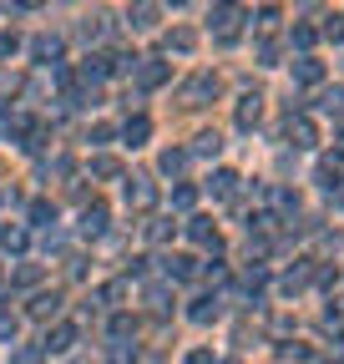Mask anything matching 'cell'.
Here are the masks:
<instances>
[{
	"label": "cell",
	"mask_w": 344,
	"mask_h": 364,
	"mask_svg": "<svg viewBox=\"0 0 344 364\" xmlns=\"http://www.w3.org/2000/svg\"><path fill=\"white\" fill-rule=\"evenodd\" d=\"M16 46H21L16 36H0V56H11V51H16Z\"/></svg>",
	"instance_id": "f546056e"
},
{
	"label": "cell",
	"mask_w": 344,
	"mask_h": 364,
	"mask_svg": "<svg viewBox=\"0 0 344 364\" xmlns=\"http://www.w3.org/2000/svg\"><path fill=\"white\" fill-rule=\"evenodd\" d=\"M289 142H294V147H314V142H319L314 122H309V117H289Z\"/></svg>",
	"instance_id": "3957f363"
},
{
	"label": "cell",
	"mask_w": 344,
	"mask_h": 364,
	"mask_svg": "<svg viewBox=\"0 0 344 364\" xmlns=\"http://www.w3.org/2000/svg\"><path fill=\"white\" fill-rule=\"evenodd\" d=\"M147 136H152V122H147V117H132V122H127V147H142Z\"/></svg>",
	"instance_id": "4fadbf2b"
},
{
	"label": "cell",
	"mask_w": 344,
	"mask_h": 364,
	"mask_svg": "<svg viewBox=\"0 0 344 364\" xmlns=\"http://www.w3.org/2000/svg\"><path fill=\"white\" fill-rule=\"evenodd\" d=\"M294 46H304V51H309V46H314V31H309V26H294Z\"/></svg>",
	"instance_id": "4316f807"
},
{
	"label": "cell",
	"mask_w": 344,
	"mask_h": 364,
	"mask_svg": "<svg viewBox=\"0 0 344 364\" xmlns=\"http://www.w3.org/2000/svg\"><path fill=\"white\" fill-rule=\"evenodd\" d=\"M188 364H213V354H208V349H193V354H188Z\"/></svg>",
	"instance_id": "4dcf8cb0"
},
{
	"label": "cell",
	"mask_w": 344,
	"mask_h": 364,
	"mask_svg": "<svg viewBox=\"0 0 344 364\" xmlns=\"http://www.w3.org/2000/svg\"><path fill=\"white\" fill-rule=\"evenodd\" d=\"M0 334L16 339V314H6V309H0Z\"/></svg>",
	"instance_id": "83f0119b"
},
{
	"label": "cell",
	"mask_w": 344,
	"mask_h": 364,
	"mask_svg": "<svg viewBox=\"0 0 344 364\" xmlns=\"http://www.w3.org/2000/svg\"><path fill=\"white\" fill-rule=\"evenodd\" d=\"M319 76H324V66H319L314 56H299V61H294V81H304V86H314Z\"/></svg>",
	"instance_id": "30bf717a"
},
{
	"label": "cell",
	"mask_w": 344,
	"mask_h": 364,
	"mask_svg": "<svg viewBox=\"0 0 344 364\" xmlns=\"http://www.w3.org/2000/svg\"><path fill=\"white\" fill-rule=\"evenodd\" d=\"M31 56H36L41 66H56V61H61V36H36V41H31Z\"/></svg>",
	"instance_id": "6da1fadb"
},
{
	"label": "cell",
	"mask_w": 344,
	"mask_h": 364,
	"mask_svg": "<svg viewBox=\"0 0 344 364\" xmlns=\"http://www.w3.org/2000/svg\"><path fill=\"white\" fill-rule=\"evenodd\" d=\"M258 61L274 66V61H279V46H274V41H258Z\"/></svg>",
	"instance_id": "cb8c5ba5"
},
{
	"label": "cell",
	"mask_w": 344,
	"mask_h": 364,
	"mask_svg": "<svg viewBox=\"0 0 344 364\" xmlns=\"http://www.w3.org/2000/svg\"><path fill=\"white\" fill-rule=\"evenodd\" d=\"M339 152H344V136H339Z\"/></svg>",
	"instance_id": "d6a6232c"
},
{
	"label": "cell",
	"mask_w": 344,
	"mask_h": 364,
	"mask_svg": "<svg viewBox=\"0 0 344 364\" xmlns=\"http://www.w3.org/2000/svg\"><path fill=\"white\" fill-rule=\"evenodd\" d=\"M188 238L203 243V248H218V228H213V218H193L188 223Z\"/></svg>",
	"instance_id": "8992f818"
},
{
	"label": "cell",
	"mask_w": 344,
	"mask_h": 364,
	"mask_svg": "<svg viewBox=\"0 0 344 364\" xmlns=\"http://www.w3.org/2000/svg\"><path fill=\"white\" fill-rule=\"evenodd\" d=\"M172 51H193V31H178V36H172Z\"/></svg>",
	"instance_id": "f1b7e54d"
},
{
	"label": "cell",
	"mask_w": 344,
	"mask_h": 364,
	"mask_svg": "<svg viewBox=\"0 0 344 364\" xmlns=\"http://www.w3.org/2000/svg\"><path fill=\"white\" fill-rule=\"evenodd\" d=\"M11 284H16V289H31V284H41V268H36V263H21Z\"/></svg>",
	"instance_id": "2e32d148"
},
{
	"label": "cell",
	"mask_w": 344,
	"mask_h": 364,
	"mask_svg": "<svg viewBox=\"0 0 344 364\" xmlns=\"http://www.w3.org/2000/svg\"><path fill=\"white\" fill-rule=\"evenodd\" d=\"M319 112H329V117H344V86L324 91V97H319Z\"/></svg>",
	"instance_id": "5bb4252c"
},
{
	"label": "cell",
	"mask_w": 344,
	"mask_h": 364,
	"mask_svg": "<svg viewBox=\"0 0 344 364\" xmlns=\"http://www.w3.org/2000/svg\"><path fill=\"white\" fill-rule=\"evenodd\" d=\"M31 223H41V228H46V223H56V208H51L46 198H36V203H31Z\"/></svg>",
	"instance_id": "9a60e30c"
},
{
	"label": "cell",
	"mask_w": 344,
	"mask_h": 364,
	"mask_svg": "<svg viewBox=\"0 0 344 364\" xmlns=\"http://www.w3.org/2000/svg\"><path fill=\"white\" fill-rule=\"evenodd\" d=\"M112 364H137V349H127V344H117V349H112Z\"/></svg>",
	"instance_id": "484cf974"
},
{
	"label": "cell",
	"mask_w": 344,
	"mask_h": 364,
	"mask_svg": "<svg viewBox=\"0 0 344 364\" xmlns=\"http://www.w3.org/2000/svg\"><path fill=\"white\" fill-rule=\"evenodd\" d=\"M193 203H198L193 188H172V208H193Z\"/></svg>",
	"instance_id": "603a6c76"
},
{
	"label": "cell",
	"mask_w": 344,
	"mask_h": 364,
	"mask_svg": "<svg viewBox=\"0 0 344 364\" xmlns=\"http://www.w3.org/2000/svg\"><path fill=\"white\" fill-rule=\"evenodd\" d=\"M172 233H178V228H172V223H167V218H157V223H152V228H147V238H152V243H167V238H172Z\"/></svg>",
	"instance_id": "d6986e66"
},
{
	"label": "cell",
	"mask_w": 344,
	"mask_h": 364,
	"mask_svg": "<svg viewBox=\"0 0 344 364\" xmlns=\"http://www.w3.org/2000/svg\"><path fill=\"white\" fill-rule=\"evenodd\" d=\"M218 147H223L218 132H203V136H198V152H203V157H218Z\"/></svg>",
	"instance_id": "ac0fdd59"
},
{
	"label": "cell",
	"mask_w": 344,
	"mask_h": 364,
	"mask_svg": "<svg viewBox=\"0 0 344 364\" xmlns=\"http://www.w3.org/2000/svg\"><path fill=\"white\" fill-rule=\"evenodd\" d=\"M258 112H264V97L253 91V97H243V102H238V127H253V122H258Z\"/></svg>",
	"instance_id": "7c38bea8"
},
{
	"label": "cell",
	"mask_w": 344,
	"mask_h": 364,
	"mask_svg": "<svg viewBox=\"0 0 344 364\" xmlns=\"http://www.w3.org/2000/svg\"><path fill=\"white\" fill-rule=\"evenodd\" d=\"M188 162V152H162V172H178Z\"/></svg>",
	"instance_id": "d4e9b609"
},
{
	"label": "cell",
	"mask_w": 344,
	"mask_h": 364,
	"mask_svg": "<svg viewBox=\"0 0 344 364\" xmlns=\"http://www.w3.org/2000/svg\"><path fill=\"white\" fill-rule=\"evenodd\" d=\"M152 203H157V188H152L147 177H132V182H127V208H152Z\"/></svg>",
	"instance_id": "7a4b0ae2"
},
{
	"label": "cell",
	"mask_w": 344,
	"mask_h": 364,
	"mask_svg": "<svg viewBox=\"0 0 344 364\" xmlns=\"http://www.w3.org/2000/svg\"><path fill=\"white\" fill-rule=\"evenodd\" d=\"M71 364H86V359H71Z\"/></svg>",
	"instance_id": "836d02e7"
},
{
	"label": "cell",
	"mask_w": 344,
	"mask_h": 364,
	"mask_svg": "<svg viewBox=\"0 0 344 364\" xmlns=\"http://www.w3.org/2000/svg\"><path fill=\"white\" fill-rule=\"evenodd\" d=\"M162 273H167V279H193V273H198V258H188V253H172V258H162Z\"/></svg>",
	"instance_id": "277c9868"
},
{
	"label": "cell",
	"mask_w": 344,
	"mask_h": 364,
	"mask_svg": "<svg viewBox=\"0 0 344 364\" xmlns=\"http://www.w3.org/2000/svg\"><path fill=\"white\" fill-rule=\"evenodd\" d=\"M26 314H31V318H56V314H61V294H36Z\"/></svg>",
	"instance_id": "52a82bcc"
},
{
	"label": "cell",
	"mask_w": 344,
	"mask_h": 364,
	"mask_svg": "<svg viewBox=\"0 0 344 364\" xmlns=\"http://www.w3.org/2000/svg\"><path fill=\"white\" fill-rule=\"evenodd\" d=\"M193 318H198V324H213V318H218V304H213V299H198Z\"/></svg>",
	"instance_id": "ffe728a7"
},
{
	"label": "cell",
	"mask_w": 344,
	"mask_h": 364,
	"mask_svg": "<svg viewBox=\"0 0 344 364\" xmlns=\"http://www.w3.org/2000/svg\"><path fill=\"white\" fill-rule=\"evenodd\" d=\"M0 127H11V102H0Z\"/></svg>",
	"instance_id": "1f68e13d"
},
{
	"label": "cell",
	"mask_w": 344,
	"mask_h": 364,
	"mask_svg": "<svg viewBox=\"0 0 344 364\" xmlns=\"http://www.w3.org/2000/svg\"><path fill=\"white\" fill-rule=\"evenodd\" d=\"M92 172H97V177H117L122 167H117V157H97V162H92Z\"/></svg>",
	"instance_id": "7402d4cb"
},
{
	"label": "cell",
	"mask_w": 344,
	"mask_h": 364,
	"mask_svg": "<svg viewBox=\"0 0 344 364\" xmlns=\"http://www.w3.org/2000/svg\"><path fill=\"white\" fill-rule=\"evenodd\" d=\"M208 188H213V198H233V193H238V172H228V167H223V172H213Z\"/></svg>",
	"instance_id": "8fae6325"
},
{
	"label": "cell",
	"mask_w": 344,
	"mask_h": 364,
	"mask_svg": "<svg viewBox=\"0 0 344 364\" xmlns=\"http://www.w3.org/2000/svg\"><path fill=\"white\" fill-rule=\"evenodd\" d=\"M81 233H92V238L107 233V208H102V203H92V208L81 213Z\"/></svg>",
	"instance_id": "9c48e42d"
},
{
	"label": "cell",
	"mask_w": 344,
	"mask_h": 364,
	"mask_svg": "<svg viewBox=\"0 0 344 364\" xmlns=\"http://www.w3.org/2000/svg\"><path fill=\"white\" fill-rule=\"evenodd\" d=\"M132 26H137V31H152V26H157V6H137V11H132Z\"/></svg>",
	"instance_id": "e0dca14e"
},
{
	"label": "cell",
	"mask_w": 344,
	"mask_h": 364,
	"mask_svg": "<svg viewBox=\"0 0 344 364\" xmlns=\"http://www.w3.org/2000/svg\"><path fill=\"white\" fill-rule=\"evenodd\" d=\"M172 71H167V61H137V81L142 86H162Z\"/></svg>",
	"instance_id": "ba28073f"
},
{
	"label": "cell",
	"mask_w": 344,
	"mask_h": 364,
	"mask_svg": "<svg viewBox=\"0 0 344 364\" xmlns=\"http://www.w3.org/2000/svg\"><path fill=\"white\" fill-rule=\"evenodd\" d=\"M76 344V324H56L51 334H46V344H41V349H46V354H66Z\"/></svg>",
	"instance_id": "5b68a950"
},
{
	"label": "cell",
	"mask_w": 344,
	"mask_h": 364,
	"mask_svg": "<svg viewBox=\"0 0 344 364\" xmlns=\"http://www.w3.org/2000/svg\"><path fill=\"white\" fill-rule=\"evenodd\" d=\"M41 354H46V349H36V344H31V349H16L11 364H41Z\"/></svg>",
	"instance_id": "44dd1931"
}]
</instances>
